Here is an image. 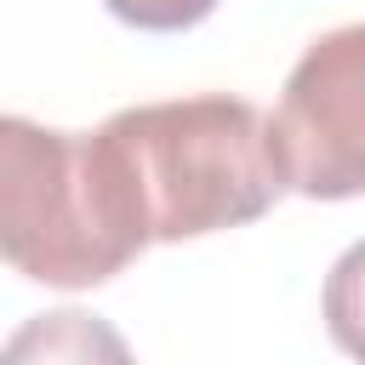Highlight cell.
Returning a JSON list of instances; mask_svg holds the SVG:
<instances>
[{
  "instance_id": "1",
  "label": "cell",
  "mask_w": 365,
  "mask_h": 365,
  "mask_svg": "<svg viewBox=\"0 0 365 365\" xmlns=\"http://www.w3.org/2000/svg\"><path fill=\"white\" fill-rule=\"evenodd\" d=\"M154 245L143 194L114 137L0 120V251L57 291H91Z\"/></svg>"
},
{
  "instance_id": "2",
  "label": "cell",
  "mask_w": 365,
  "mask_h": 365,
  "mask_svg": "<svg viewBox=\"0 0 365 365\" xmlns=\"http://www.w3.org/2000/svg\"><path fill=\"white\" fill-rule=\"evenodd\" d=\"M103 131L125 154L154 245L257 222L291 188L274 114L228 91L137 103L108 114Z\"/></svg>"
},
{
  "instance_id": "3",
  "label": "cell",
  "mask_w": 365,
  "mask_h": 365,
  "mask_svg": "<svg viewBox=\"0 0 365 365\" xmlns=\"http://www.w3.org/2000/svg\"><path fill=\"white\" fill-rule=\"evenodd\" d=\"M291 194L354 200L365 194V23L319 34L285 74L274 108Z\"/></svg>"
},
{
  "instance_id": "4",
  "label": "cell",
  "mask_w": 365,
  "mask_h": 365,
  "mask_svg": "<svg viewBox=\"0 0 365 365\" xmlns=\"http://www.w3.org/2000/svg\"><path fill=\"white\" fill-rule=\"evenodd\" d=\"M0 365H137L125 336L91 308H51L6 336Z\"/></svg>"
},
{
  "instance_id": "5",
  "label": "cell",
  "mask_w": 365,
  "mask_h": 365,
  "mask_svg": "<svg viewBox=\"0 0 365 365\" xmlns=\"http://www.w3.org/2000/svg\"><path fill=\"white\" fill-rule=\"evenodd\" d=\"M325 331L354 365H365V240H354L325 274Z\"/></svg>"
},
{
  "instance_id": "6",
  "label": "cell",
  "mask_w": 365,
  "mask_h": 365,
  "mask_svg": "<svg viewBox=\"0 0 365 365\" xmlns=\"http://www.w3.org/2000/svg\"><path fill=\"white\" fill-rule=\"evenodd\" d=\"M120 23L131 29H148V34H177V29H194L217 11V0H103Z\"/></svg>"
}]
</instances>
